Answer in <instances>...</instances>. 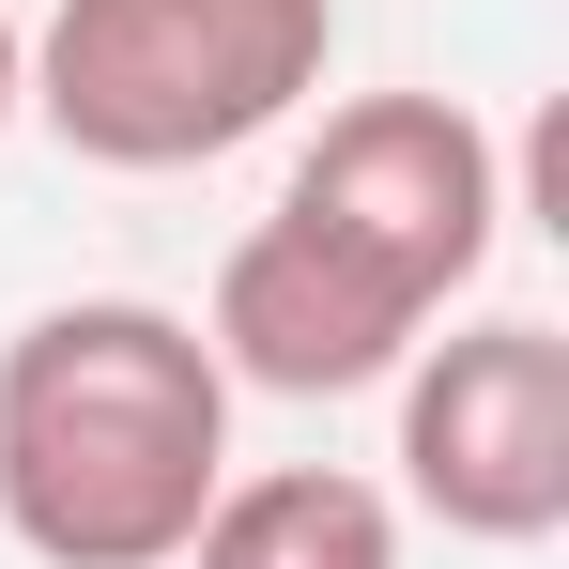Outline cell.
<instances>
[{"label": "cell", "mask_w": 569, "mask_h": 569, "mask_svg": "<svg viewBox=\"0 0 569 569\" xmlns=\"http://www.w3.org/2000/svg\"><path fill=\"white\" fill-rule=\"evenodd\" d=\"M400 508L477 555H539L569 523V339L539 308H477L400 355Z\"/></svg>", "instance_id": "obj_4"}, {"label": "cell", "mask_w": 569, "mask_h": 569, "mask_svg": "<svg viewBox=\"0 0 569 569\" xmlns=\"http://www.w3.org/2000/svg\"><path fill=\"white\" fill-rule=\"evenodd\" d=\"M231 477V370L154 292H62L0 339V539L31 569H170Z\"/></svg>", "instance_id": "obj_1"}, {"label": "cell", "mask_w": 569, "mask_h": 569, "mask_svg": "<svg viewBox=\"0 0 569 569\" xmlns=\"http://www.w3.org/2000/svg\"><path fill=\"white\" fill-rule=\"evenodd\" d=\"M339 62V0H47L31 31V93L78 170H216L247 139H278Z\"/></svg>", "instance_id": "obj_2"}, {"label": "cell", "mask_w": 569, "mask_h": 569, "mask_svg": "<svg viewBox=\"0 0 569 569\" xmlns=\"http://www.w3.org/2000/svg\"><path fill=\"white\" fill-rule=\"evenodd\" d=\"M416 339L431 323L400 292H370L339 247H308L292 216H247L216 292H200V355L231 370V400H370Z\"/></svg>", "instance_id": "obj_5"}, {"label": "cell", "mask_w": 569, "mask_h": 569, "mask_svg": "<svg viewBox=\"0 0 569 569\" xmlns=\"http://www.w3.org/2000/svg\"><path fill=\"white\" fill-rule=\"evenodd\" d=\"M16 93H31V16L0 0V139H16Z\"/></svg>", "instance_id": "obj_7"}, {"label": "cell", "mask_w": 569, "mask_h": 569, "mask_svg": "<svg viewBox=\"0 0 569 569\" xmlns=\"http://www.w3.org/2000/svg\"><path fill=\"white\" fill-rule=\"evenodd\" d=\"M278 216L308 247H339L370 292H400L416 323H447L508 247V139L462 93H355L308 123Z\"/></svg>", "instance_id": "obj_3"}, {"label": "cell", "mask_w": 569, "mask_h": 569, "mask_svg": "<svg viewBox=\"0 0 569 569\" xmlns=\"http://www.w3.org/2000/svg\"><path fill=\"white\" fill-rule=\"evenodd\" d=\"M170 569H400V492L355 462H231Z\"/></svg>", "instance_id": "obj_6"}]
</instances>
